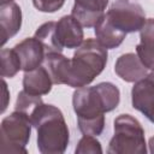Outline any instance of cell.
<instances>
[{"instance_id":"d4e9b609","label":"cell","mask_w":154,"mask_h":154,"mask_svg":"<svg viewBox=\"0 0 154 154\" xmlns=\"http://www.w3.org/2000/svg\"><path fill=\"white\" fill-rule=\"evenodd\" d=\"M148 144H149V152L154 154V136L149 138V143Z\"/></svg>"},{"instance_id":"4fadbf2b","label":"cell","mask_w":154,"mask_h":154,"mask_svg":"<svg viewBox=\"0 0 154 154\" xmlns=\"http://www.w3.org/2000/svg\"><path fill=\"white\" fill-rule=\"evenodd\" d=\"M45 67L47 69L54 84H70L71 81V59L63 53H48L45 58Z\"/></svg>"},{"instance_id":"2e32d148","label":"cell","mask_w":154,"mask_h":154,"mask_svg":"<svg viewBox=\"0 0 154 154\" xmlns=\"http://www.w3.org/2000/svg\"><path fill=\"white\" fill-rule=\"evenodd\" d=\"M94 31L96 35V40L107 49L117 48L124 41L126 34L118 30L105 16L99 20V23L94 26Z\"/></svg>"},{"instance_id":"ffe728a7","label":"cell","mask_w":154,"mask_h":154,"mask_svg":"<svg viewBox=\"0 0 154 154\" xmlns=\"http://www.w3.org/2000/svg\"><path fill=\"white\" fill-rule=\"evenodd\" d=\"M78 129L83 135H91V136H99L102 134L105 129V116L90 119V120H81L77 122Z\"/></svg>"},{"instance_id":"9a60e30c","label":"cell","mask_w":154,"mask_h":154,"mask_svg":"<svg viewBox=\"0 0 154 154\" xmlns=\"http://www.w3.org/2000/svg\"><path fill=\"white\" fill-rule=\"evenodd\" d=\"M53 81L45 66H38L31 71L24 72L23 89L32 95H46L52 90Z\"/></svg>"},{"instance_id":"8fae6325","label":"cell","mask_w":154,"mask_h":154,"mask_svg":"<svg viewBox=\"0 0 154 154\" xmlns=\"http://www.w3.org/2000/svg\"><path fill=\"white\" fill-rule=\"evenodd\" d=\"M22 26V10L16 2L1 5L0 7V35L1 46L13 37Z\"/></svg>"},{"instance_id":"ba28073f","label":"cell","mask_w":154,"mask_h":154,"mask_svg":"<svg viewBox=\"0 0 154 154\" xmlns=\"http://www.w3.org/2000/svg\"><path fill=\"white\" fill-rule=\"evenodd\" d=\"M14 52L20 59L22 70L24 72L31 71L45 61L46 58V49L43 45L36 37H26L22 42L17 43L13 47Z\"/></svg>"},{"instance_id":"3957f363","label":"cell","mask_w":154,"mask_h":154,"mask_svg":"<svg viewBox=\"0 0 154 154\" xmlns=\"http://www.w3.org/2000/svg\"><path fill=\"white\" fill-rule=\"evenodd\" d=\"M107 58V48L97 40H84L71 59V81L69 85L77 89L90 84L106 67Z\"/></svg>"},{"instance_id":"277c9868","label":"cell","mask_w":154,"mask_h":154,"mask_svg":"<svg viewBox=\"0 0 154 154\" xmlns=\"http://www.w3.org/2000/svg\"><path fill=\"white\" fill-rule=\"evenodd\" d=\"M113 137L109 141V154H146L147 146L144 130L141 123L131 114H119L113 123Z\"/></svg>"},{"instance_id":"5b68a950","label":"cell","mask_w":154,"mask_h":154,"mask_svg":"<svg viewBox=\"0 0 154 154\" xmlns=\"http://www.w3.org/2000/svg\"><path fill=\"white\" fill-rule=\"evenodd\" d=\"M31 119L23 112L14 111L1 122L0 153H24L31 135Z\"/></svg>"},{"instance_id":"603a6c76","label":"cell","mask_w":154,"mask_h":154,"mask_svg":"<svg viewBox=\"0 0 154 154\" xmlns=\"http://www.w3.org/2000/svg\"><path fill=\"white\" fill-rule=\"evenodd\" d=\"M2 91H4V101H2V108H1V112H5V109L7 108V103H8V97H10V94H8V90H7V84L6 82L2 79Z\"/></svg>"},{"instance_id":"d6986e66","label":"cell","mask_w":154,"mask_h":154,"mask_svg":"<svg viewBox=\"0 0 154 154\" xmlns=\"http://www.w3.org/2000/svg\"><path fill=\"white\" fill-rule=\"evenodd\" d=\"M41 103H43L41 96L29 94L23 89L22 91L18 93V97H17V101H16V105H14V111L23 112L26 116L31 117V114L35 112V109Z\"/></svg>"},{"instance_id":"7a4b0ae2","label":"cell","mask_w":154,"mask_h":154,"mask_svg":"<svg viewBox=\"0 0 154 154\" xmlns=\"http://www.w3.org/2000/svg\"><path fill=\"white\" fill-rule=\"evenodd\" d=\"M120 101L118 87L111 82H101L94 87L77 88L72 95V106L77 122L102 117L117 108Z\"/></svg>"},{"instance_id":"7402d4cb","label":"cell","mask_w":154,"mask_h":154,"mask_svg":"<svg viewBox=\"0 0 154 154\" xmlns=\"http://www.w3.org/2000/svg\"><path fill=\"white\" fill-rule=\"evenodd\" d=\"M32 4L41 12L53 13L63 7L65 0H32Z\"/></svg>"},{"instance_id":"5bb4252c","label":"cell","mask_w":154,"mask_h":154,"mask_svg":"<svg viewBox=\"0 0 154 154\" xmlns=\"http://www.w3.org/2000/svg\"><path fill=\"white\" fill-rule=\"evenodd\" d=\"M136 54L148 70L154 71V18L147 19L140 30V43L136 46Z\"/></svg>"},{"instance_id":"52a82bcc","label":"cell","mask_w":154,"mask_h":154,"mask_svg":"<svg viewBox=\"0 0 154 154\" xmlns=\"http://www.w3.org/2000/svg\"><path fill=\"white\" fill-rule=\"evenodd\" d=\"M82 24L72 16H63L55 25V34L59 45L63 48H78L84 41Z\"/></svg>"},{"instance_id":"7c38bea8","label":"cell","mask_w":154,"mask_h":154,"mask_svg":"<svg viewBox=\"0 0 154 154\" xmlns=\"http://www.w3.org/2000/svg\"><path fill=\"white\" fill-rule=\"evenodd\" d=\"M132 107L146 114L154 102V72L135 82L131 89Z\"/></svg>"},{"instance_id":"30bf717a","label":"cell","mask_w":154,"mask_h":154,"mask_svg":"<svg viewBox=\"0 0 154 154\" xmlns=\"http://www.w3.org/2000/svg\"><path fill=\"white\" fill-rule=\"evenodd\" d=\"M114 72L123 81L129 83H135L148 75L147 67L135 53L122 54L114 64Z\"/></svg>"},{"instance_id":"e0dca14e","label":"cell","mask_w":154,"mask_h":154,"mask_svg":"<svg viewBox=\"0 0 154 154\" xmlns=\"http://www.w3.org/2000/svg\"><path fill=\"white\" fill-rule=\"evenodd\" d=\"M55 25H57V22H52V20L46 22L37 28L34 35V37H36L43 45L47 54L48 53H61L64 49L57 40Z\"/></svg>"},{"instance_id":"44dd1931","label":"cell","mask_w":154,"mask_h":154,"mask_svg":"<svg viewBox=\"0 0 154 154\" xmlns=\"http://www.w3.org/2000/svg\"><path fill=\"white\" fill-rule=\"evenodd\" d=\"M76 154H85V153H91V154H101L102 148L100 142L95 138V136L91 135H83V137L79 140L76 149Z\"/></svg>"},{"instance_id":"8992f818","label":"cell","mask_w":154,"mask_h":154,"mask_svg":"<svg viewBox=\"0 0 154 154\" xmlns=\"http://www.w3.org/2000/svg\"><path fill=\"white\" fill-rule=\"evenodd\" d=\"M106 17L118 30L125 34L140 31L147 20L142 6L128 0H116L106 12Z\"/></svg>"},{"instance_id":"cb8c5ba5","label":"cell","mask_w":154,"mask_h":154,"mask_svg":"<svg viewBox=\"0 0 154 154\" xmlns=\"http://www.w3.org/2000/svg\"><path fill=\"white\" fill-rule=\"evenodd\" d=\"M144 116H146V118H147V119H149L152 123H154V102H153V105L150 106L149 111H148Z\"/></svg>"},{"instance_id":"484cf974","label":"cell","mask_w":154,"mask_h":154,"mask_svg":"<svg viewBox=\"0 0 154 154\" xmlns=\"http://www.w3.org/2000/svg\"><path fill=\"white\" fill-rule=\"evenodd\" d=\"M10 2H13V0H1L0 1L1 5H6V4H10Z\"/></svg>"},{"instance_id":"ac0fdd59","label":"cell","mask_w":154,"mask_h":154,"mask_svg":"<svg viewBox=\"0 0 154 154\" xmlns=\"http://www.w3.org/2000/svg\"><path fill=\"white\" fill-rule=\"evenodd\" d=\"M0 58H1V77L2 78H12L14 77L19 70H22V64H20V59L17 55V53L14 52V49H7L4 48L1 49L0 53Z\"/></svg>"},{"instance_id":"6da1fadb","label":"cell","mask_w":154,"mask_h":154,"mask_svg":"<svg viewBox=\"0 0 154 154\" xmlns=\"http://www.w3.org/2000/svg\"><path fill=\"white\" fill-rule=\"evenodd\" d=\"M37 131V149L42 154H63L70 141V132L63 112L54 105L41 103L30 117Z\"/></svg>"},{"instance_id":"9c48e42d","label":"cell","mask_w":154,"mask_h":154,"mask_svg":"<svg viewBox=\"0 0 154 154\" xmlns=\"http://www.w3.org/2000/svg\"><path fill=\"white\" fill-rule=\"evenodd\" d=\"M108 0H75L71 14L85 28H94L105 16Z\"/></svg>"}]
</instances>
